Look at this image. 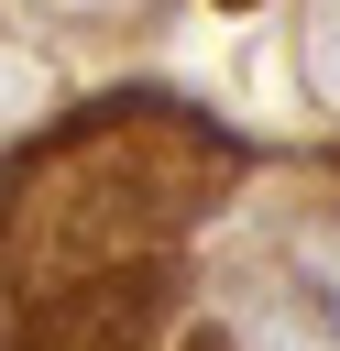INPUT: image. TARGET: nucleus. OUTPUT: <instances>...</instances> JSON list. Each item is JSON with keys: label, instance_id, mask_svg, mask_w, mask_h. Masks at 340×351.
<instances>
[{"label": "nucleus", "instance_id": "f257e3e1", "mask_svg": "<svg viewBox=\"0 0 340 351\" xmlns=\"http://www.w3.org/2000/svg\"><path fill=\"white\" fill-rule=\"evenodd\" d=\"M197 351H230V340H219V329H197Z\"/></svg>", "mask_w": 340, "mask_h": 351}]
</instances>
